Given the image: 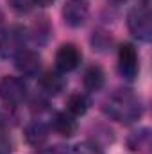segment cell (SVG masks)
<instances>
[{
  "label": "cell",
  "mask_w": 152,
  "mask_h": 154,
  "mask_svg": "<svg viewBox=\"0 0 152 154\" xmlns=\"http://www.w3.org/2000/svg\"><path fill=\"white\" fill-rule=\"evenodd\" d=\"M104 113L118 122H134L143 113V106L138 95L131 90H118L104 104Z\"/></svg>",
  "instance_id": "1"
},
{
  "label": "cell",
  "mask_w": 152,
  "mask_h": 154,
  "mask_svg": "<svg viewBox=\"0 0 152 154\" xmlns=\"http://www.w3.org/2000/svg\"><path fill=\"white\" fill-rule=\"evenodd\" d=\"M129 32L140 41H150L152 38V16L147 5L132 7L127 14Z\"/></svg>",
  "instance_id": "2"
},
{
  "label": "cell",
  "mask_w": 152,
  "mask_h": 154,
  "mask_svg": "<svg viewBox=\"0 0 152 154\" xmlns=\"http://www.w3.org/2000/svg\"><path fill=\"white\" fill-rule=\"evenodd\" d=\"M27 97V84L22 77L5 75L0 79V99L7 106H18Z\"/></svg>",
  "instance_id": "3"
},
{
  "label": "cell",
  "mask_w": 152,
  "mask_h": 154,
  "mask_svg": "<svg viewBox=\"0 0 152 154\" xmlns=\"http://www.w3.org/2000/svg\"><path fill=\"white\" fill-rule=\"evenodd\" d=\"M25 41H27V31L22 25H13L0 36V54L4 57L14 59L25 48Z\"/></svg>",
  "instance_id": "4"
},
{
  "label": "cell",
  "mask_w": 152,
  "mask_h": 154,
  "mask_svg": "<svg viewBox=\"0 0 152 154\" xmlns=\"http://www.w3.org/2000/svg\"><path fill=\"white\" fill-rule=\"evenodd\" d=\"M118 72L125 81H134L140 72L138 52L131 43H123L118 48Z\"/></svg>",
  "instance_id": "5"
},
{
  "label": "cell",
  "mask_w": 152,
  "mask_h": 154,
  "mask_svg": "<svg viewBox=\"0 0 152 154\" xmlns=\"http://www.w3.org/2000/svg\"><path fill=\"white\" fill-rule=\"evenodd\" d=\"M82 61V54L74 43H63L56 52V68L61 74L74 72Z\"/></svg>",
  "instance_id": "6"
},
{
  "label": "cell",
  "mask_w": 152,
  "mask_h": 154,
  "mask_svg": "<svg viewBox=\"0 0 152 154\" xmlns=\"http://www.w3.org/2000/svg\"><path fill=\"white\" fill-rule=\"evenodd\" d=\"M90 13V5L86 0H66L63 7V20L68 27H81Z\"/></svg>",
  "instance_id": "7"
},
{
  "label": "cell",
  "mask_w": 152,
  "mask_h": 154,
  "mask_svg": "<svg viewBox=\"0 0 152 154\" xmlns=\"http://www.w3.org/2000/svg\"><path fill=\"white\" fill-rule=\"evenodd\" d=\"M14 66L23 77H36L41 68V57L38 52L23 48L14 57Z\"/></svg>",
  "instance_id": "8"
},
{
  "label": "cell",
  "mask_w": 152,
  "mask_h": 154,
  "mask_svg": "<svg viewBox=\"0 0 152 154\" xmlns=\"http://www.w3.org/2000/svg\"><path fill=\"white\" fill-rule=\"evenodd\" d=\"M39 86L47 95H59L65 86H66V79L63 77L61 72H45L39 77Z\"/></svg>",
  "instance_id": "9"
},
{
  "label": "cell",
  "mask_w": 152,
  "mask_h": 154,
  "mask_svg": "<svg viewBox=\"0 0 152 154\" xmlns=\"http://www.w3.org/2000/svg\"><path fill=\"white\" fill-rule=\"evenodd\" d=\"M23 136H25V140H27L29 145H32V147H41V145L48 140V125L43 124V122H39V120H34V122H31V124L25 127Z\"/></svg>",
  "instance_id": "10"
},
{
  "label": "cell",
  "mask_w": 152,
  "mask_h": 154,
  "mask_svg": "<svg viewBox=\"0 0 152 154\" xmlns=\"http://www.w3.org/2000/svg\"><path fill=\"white\" fill-rule=\"evenodd\" d=\"M52 127L57 134H61L65 138H72L79 129L75 116H72L70 113H56L54 120H52Z\"/></svg>",
  "instance_id": "11"
},
{
  "label": "cell",
  "mask_w": 152,
  "mask_h": 154,
  "mask_svg": "<svg viewBox=\"0 0 152 154\" xmlns=\"http://www.w3.org/2000/svg\"><path fill=\"white\" fill-rule=\"evenodd\" d=\"M104 82H106V74H104V70L99 65H93V66H90L84 72L82 84H84V88L88 91H99V90H102Z\"/></svg>",
  "instance_id": "12"
},
{
  "label": "cell",
  "mask_w": 152,
  "mask_h": 154,
  "mask_svg": "<svg viewBox=\"0 0 152 154\" xmlns=\"http://www.w3.org/2000/svg\"><path fill=\"white\" fill-rule=\"evenodd\" d=\"M127 145L131 151L134 152H143L149 149L150 145V129L147 127H141L140 131H134L129 138H127Z\"/></svg>",
  "instance_id": "13"
},
{
  "label": "cell",
  "mask_w": 152,
  "mask_h": 154,
  "mask_svg": "<svg viewBox=\"0 0 152 154\" xmlns=\"http://www.w3.org/2000/svg\"><path fill=\"white\" fill-rule=\"evenodd\" d=\"M90 108V100L84 93H72L66 100V109L72 116H82L86 115Z\"/></svg>",
  "instance_id": "14"
},
{
  "label": "cell",
  "mask_w": 152,
  "mask_h": 154,
  "mask_svg": "<svg viewBox=\"0 0 152 154\" xmlns=\"http://www.w3.org/2000/svg\"><path fill=\"white\" fill-rule=\"evenodd\" d=\"M72 154H104V152H102L100 147H99L97 143H93V142H81V143L75 145V149H74Z\"/></svg>",
  "instance_id": "15"
},
{
  "label": "cell",
  "mask_w": 152,
  "mask_h": 154,
  "mask_svg": "<svg viewBox=\"0 0 152 154\" xmlns=\"http://www.w3.org/2000/svg\"><path fill=\"white\" fill-rule=\"evenodd\" d=\"M31 0H9V5L16 11V13H27L31 9Z\"/></svg>",
  "instance_id": "16"
},
{
  "label": "cell",
  "mask_w": 152,
  "mask_h": 154,
  "mask_svg": "<svg viewBox=\"0 0 152 154\" xmlns=\"http://www.w3.org/2000/svg\"><path fill=\"white\" fill-rule=\"evenodd\" d=\"M39 154H65V151H63V147H52V149L39 151Z\"/></svg>",
  "instance_id": "17"
},
{
  "label": "cell",
  "mask_w": 152,
  "mask_h": 154,
  "mask_svg": "<svg viewBox=\"0 0 152 154\" xmlns=\"http://www.w3.org/2000/svg\"><path fill=\"white\" fill-rule=\"evenodd\" d=\"M34 5H39V7H48V5H52L56 0H31Z\"/></svg>",
  "instance_id": "18"
},
{
  "label": "cell",
  "mask_w": 152,
  "mask_h": 154,
  "mask_svg": "<svg viewBox=\"0 0 152 154\" xmlns=\"http://www.w3.org/2000/svg\"><path fill=\"white\" fill-rule=\"evenodd\" d=\"M7 149V142L4 138V134H0V151H5Z\"/></svg>",
  "instance_id": "19"
},
{
  "label": "cell",
  "mask_w": 152,
  "mask_h": 154,
  "mask_svg": "<svg viewBox=\"0 0 152 154\" xmlns=\"http://www.w3.org/2000/svg\"><path fill=\"white\" fill-rule=\"evenodd\" d=\"M2 22H4V14H2V11H0V25H2Z\"/></svg>",
  "instance_id": "20"
}]
</instances>
